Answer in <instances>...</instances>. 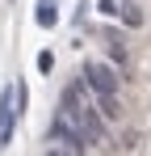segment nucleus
Returning a JSON list of instances; mask_svg holds the SVG:
<instances>
[{
  "label": "nucleus",
  "mask_w": 151,
  "mask_h": 156,
  "mask_svg": "<svg viewBox=\"0 0 151 156\" xmlns=\"http://www.w3.org/2000/svg\"><path fill=\"white\" fill-rule=\"evenodd\" d=\"M13 118H17L13 89H4V97H0V148H8V139H13Z\"/></svg>",
  "instance_id": "20e7f679"
},
{
  "label": "nucleus",
  "mask_w": 151,
  "mask_h": 156,
  "mask_svg": "<svg viewBox=\"0 0 151 156\" xmlns=\"http://www.w3.org/2000/svg\"><path fill=\"white\" fill-rule=\"evenodd\" d=\"M46 156H72V152H63V148H50V152Z\"/></svg>",
  "instance_id": "9d476101"
},
{
  "label": "nucleus",
  "mask_w": 151,
  "mask_h": 156,
  "mask_svg": "<svg viewBox=\"0 0 151 156\" xmlns=\"http://www.w3.org/2000/svg\"><path fill=\"white\" fill-rule=\"evenodd\" d=\"M50 68H55V55L42 51V55H38V72H50Z\"/></svg>",
  "instance_id": "1a4fd4ad"
},
{
  "label": "nucleus",
  "mask_w": 151,
  "mask_h": 156,
  "mask_svg": "<svg viewBox=\"0 0 151 156\" xmlns=\"http://www.w3.org/2000/svg\"><path fill=\"white\" fill-rule=\"evenodd\" d=\"M38 26L42 30L55 26V0H38Z\"/></svg>",
  "instance_id": "423d86ee"
},
{
  "label": "nucleus",
  "mask_w": 151,
  "mask_h": 156,
  "mask_svg": "<svg viewBox=\"0 0 151 156\" xmlns=\"http://www.w3.org/2000/svg\"><path fill=\"white\" fill-rule=\"evenodd\" d=\"M50 135L59 139V148H63V152H72V156H84V152H88V135L80 131V122H76L72 114H59V118H55V127H50Z\"/></svg>",
  "instance_id": "f03ea898"
},
{
  "label": "nucleus",
  "mask_w": 151,
  "mask_h": 156,
  "mask_svg": "<svg viewBox=\"0 0 151 156\" xmlns=\"http://www.w3.org/2000/svg\"><path fill=\"white\" fill-rule=\"evenodd\" d=\"M97 110H101V118H122V101L118 97H97Z\"/></svg>",
  "instance_id": "39448f33"
},
{
  "label": "nucleus",
  "mask_w": 151,
  "mask_h": 156,
  "mask_svg": "<svg viewBox=\"0 0 151 156\" xmlns=\"http://www.w3.org/2000/svg\"><path fill=\"white\" fill-rule=\"evenodd\" d=\"M76 122L88 135V144H101V139H105V118H101L97 105H80V110H76Z\"/></svg>",
  "instance_id": "7ed1b4c3"
},
{
  "label": "nucleus",
  "mask_w": 151,
  "mask_h": 156,
  "mask_svg": "<svg viewBox=\"0 0 151 156\" xmlns=\"http://www.w3.org/2000/svg\"><path fill=\"white\" fill-rule=\"evenodd\" d=\"M122 26H130V30L143 26V9H139V4H126L122 9Z\"/></svg>",
  "instance_id": "0eeeda50"
},
{
  "label": "nucleus",
  "mask_w": 151,
  "mask_h": 156,
  "mask_svg": "<svg viewBox=\"0 0 151 156\" xmlns=\"http://www.w3.org/2000/svg\"><path fill=\"white\" fill-rule=\"evenodd\" d=\"M97 13L101 17H118V0H97Z\"/></svg>",
  "instance_id": "6e6552de"
},
{
  "label": "nucleus",
  "mask_w": 151,
  "mask_h": 156,
  "mask_svg": "<svg viewBox=\"0 0 151 156\" xmlns=\"http://www.w3.org/2000/svg\"><path fill=\"white\" fill-rule=\"evenodd\" d=\"M84 84H88L97 97H118L122 76H118L113 63H105V59H88V63H84Z\"/></svg>",
  "instance_id": "f257e3e1"
}]
</instances>
